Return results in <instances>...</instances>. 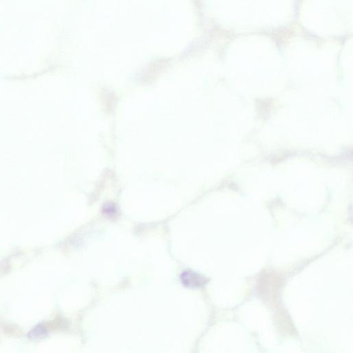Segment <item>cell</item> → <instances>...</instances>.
<instances>
[{"instance_id":"cell-1","label":"cell","mask_w":353,"mask_h":353,"mask_svg":"<svg viewBox=\"0 0 353 353\" xmlns=\"http://www.w3.org/2000/svg\"><path fill=\"white\" fill-rule=\"evenodd\" d=\"M181 282L185 287L199 288L206 285L208 280L198 273L190 271L183 272L181 275Z\"/></svg>"},{"instance_id":"cell-3","label":"cell","mask_w":353,"mask_h":353,"mask_svg":"<svg viewBox=\"0 0 353 353\" xmlns=\"http://www.w3.org/2000/svg\"><path fill=\"white\" fill-rule=\"evenodd\" d=\"M46 332H47V331H46L44 326H42V325H38V326H36V327H35L33 331H31V333H29V338L33 339L42 338V337L45 335Z\"/></svg>"},{"instance_id":"cell-2","label":"cell","mask_w":353,"mask_h":353,"mask_svg":"<svg viewBox=\"0 0 353 353\" xmlns=\"http://www.w3.org/2000/svg\"><path fill=\"white\" fill-rule=\"evenodd\" d=\"M102 211H103L104 214L107 215L109 218H115L118 213L117 208L116 207L114 204H111V203L106 204L103 206Z\"/></svg>"}]
</instances>
